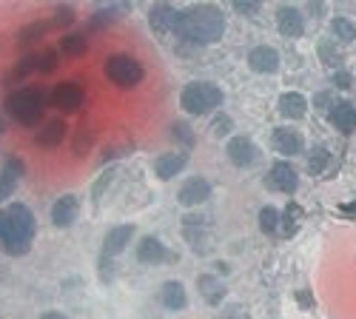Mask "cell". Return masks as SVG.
I'll return each instance as SVG.
<instances>
[{
	"label": "cell",
	"mask_w": 356,
	"mask_h": 319,
	"mask_svg": "<svg viewBox=\"0 0 356 319\" xmlns=\"http://www.w3.org/2000/svg\"><path fill=\"white\" fill-rule=\"evenodd\" d=\"M177 17H180V12L168 3H157V6L148 9V23H152L154 32H168V28H174Z\"/></svg>",
	"instance_id": "cell-21"
},
{
	"label": "cell",
	"mask_w": 356,
	"mask_h": 319,
	"mask_svg": "<svg viewBox=\"0 0 356 319\" xmlns=\"http://www.w3.org/2000/svg\"><path fill=\"white\" fill-rule=\"evenodd\" d=\"M51 23L54 26H72L74 23V9L72 6H54L51 9Z\"/></svg>",
	"instance_id": "cell-34"
},
{
	"label": "cell",
	"mask_w": 356,
	"mask_h": 319,
	"mask_svg": "<svg viewBox=\"0 0 356 319\" xmlns=\"http://www.w3.org/2000/svg\"><path fill=\"white\" fill-rule=\"evenodd\" d=\"M222 100H225V95H222V89L217 83H211V80H194V83H188L186 89H183V95H180V103H183V108L188 111V114H211V111H217L220 106H222Z\"/></svg>",
	"instance_id": "cell-4"
},
{
	"label": "cell",
	"mask_w": 356,
	"mask_h": 319,
	"mask_svg": "<svg viewBox=\"0 0 356 319\" xmlns=\"http://www.w3.org/2000/svg\"><path fill=\"white\" fill-rule=\"evenodd\" d=\"M234 9H236V12H257L259 6H257V3H234Z\"/></svg>",
	"instance_id": "cell-38"
},
{
	"label": "cell",
	"mask_w": 356,
	"mask_h": 319,
	"mask_svg": "<svg viewBox=\"0 0 356 319\" xmlns=\"http://www.w3.org/2000/svg\"><path fill=\"white\" fill-rule=\"evenodd\" d=\"M271 142L282 157H296L302 152V134L296 129H291V126H277L271 131Z\"/></svg>",
	"instance_id": "cell-10"
},
{
	"label": "cell",
	"mask_w": 356,
	"mask_h": 319,
	"mask_svg": "<svg viewBox=\"0 0 356 319\" xmlns=\"http://www.w3.org/2000/svg\"><path fill=\"white\" fill-rule=\"evenodd\" d=\"M225 154L236 168H251L259 163V149L248 134H234L225 146Z\"/></svg>",
	"instance_id": "cell-6"
},
{
	"label": "cell",
	"mask_w": 356,
	"mask_h": 319,
	"mask_svg": "<svg viewBox=\"0 0 356 319\" xmlns=\"http://www.w3.org/2000/svg\"><path fill=\"white\" fill-rule=\"evenodd\" d=\"M334 35L339 38V40H345V43H350V40H356V26L348 20V17H337L334 20Z\"/></svg>",
	"instance_id": "cell-32"
},
{
	"label": "cell",
	"mask_w": 356,
	"mask_h": 319,
	"mask_svg": "<svg viewBox=\"0 0 356 319\" xmlns=\"http://www.w3.org/2000/svg\"><path fill=\"white\" fill-rule=\"evenodd\" d=\"M328 117H331L337 131H342V134H353L356 131V106L353 103H348V100L334 103L331 111H328Z\"/></svg>",
	"instance_id": "cell-17"
},
{
	"label": "cell",
	"mask_w": 356,
	"mask_h": 319,
	"mask_svg": "<svg viewBox=\"0 0 356 319\" xmlns=\"http://www.w3.org/2000/svg\"><path fill=\"white\" fill-rule=\"evenodd\" d=\"M331 165V152L325 146H316L311 154H308V174H314V177H319V174Z\"/></svg>",
	"instance_id": "cell-24"
},
{
	"label": "cell",
	"mask_w": 356,
	"mask_h": 319,
	"mask_svg": "<svg viewBox=\"0 0 356 319\" xmlns=\"http://www.w3.org/2000/svg\"><path fill=\"white\" fill-rule=\"evenodd\" d=\"M92 146H95V134L88 131V129H77V134H74V140H72L74 154H77V157H86L88 152H92Z\"/></svg>",
	"instance_id": "cell-28"
},
{
	"label": "cell",
	"mask_w": 356,
	"mask_h": 319,
	"mask_svg": "<svg viewBox=\"0 0 356 319\" xmlns=\"http://www.w3.org/2000/svg\"><path fill=\"white\" fill-rule=\"evenodd\" d=\"M40 319H69V316L60 311H46V313H40Z\"/></svg>",
	"instance_id": "cell-39"
},
{
	"label": "cell",
	"mask_w": 356,
	"mask_h": 319,
	"mask_svg": "<svg viewBox=\"0 0 356 319\" xmlns=\"http://www.w3.org/2000/svg\"><path fill=\"white\" fill-rule=\"evenodd\" d=\"M248 66L257 74H274L280 69V51L271 46H254L248 51Z\"/></svg>",
	"instance_id": "cell-13"
},
{
	"label": "cell",
	"mask_w": 356,
	"mask_h": 319,
	"mask_svg": "<svg viewBox=\"0 0 356 319\" xmlns=\"http://www.w3.org/2000/svg\"><path fill=\"white\" fill-rule=\"evenodd\" d=\"M131 237H134V225H129V222L108 228V234L103 240V256H120L126 251V245L131 243Z\"/></svg>",
	"instance_id": "cell-14"
},
{
	"label": "cell",
	"mask_w": 356,
	"mask_h": 319,
	"mask_svg": "<svg viewBox=\"0 0 356 319\" xmlns=\"http://www.w3.org/2000/svg\"><path fill=\"white\" fill-rule=\"evenodd\" d=\"M66 134H69L66 120L54 117V120H46V123L40 126V131H38L35 142H38V146H43V149H54V146H60V142L66 140Z\"/></svg>",
	"instance_id": "cell-16"
},
{
	"label": "cell",
	"mask_w": 356,
	"mask_h": 319,
	"mask_svg": "<svg viewBox=\"0 0 356 319\" xmlns=\"http://www.w3.org/2000/svg\"><path fill=\"white\" fill-rule=\"evenodd\" d=\"M49 95H51V106L57 111H77L86 100L83 85H77V83H57Z\"/></svg>",
	"instance_id": "cell-8"
},
{
	"label": "cell",
	"mask_w": 356,
	"mask_h": 319,
	"mask_svg": "<svg viewBox=\"0 0 356 319\" xmlns=\"http://www.w3.org/2000/svg\"><path fill=\"white\" fill-rule=\"evenodd\" d=\"M23 77H26V72H23L20 66H15V69H12L9 74H6V85H9V89H12V85H15V83H20Z\"/></svg>",
	"instance_id": "cell-36"
},
{
	"label": "cell",
	"mask_w": 356,
	"mask_h": 319,
	"mask_svg": "<svg viewBox=\"0 0 356 319\" xmlns=\"http://www.w3.org/2000/svg\"><path fill=\"white\" fill-rule=\"evenodd\" d=\"M57 60H60V49H43V51H38V72L51 74L57 69Z\"/></svg>",
	"instance_id": "cell-29"
},
{
	"label": "cell",
	"mask_w": 356,
	"mask_h": 319,
	"mask_svg": "<svg viewBox=\"0 0 356 319\" xmlns=\"http://www.w3.org/2000/svg\"><path fill=\"white\" fill-rule=\"evenodd\" d=\"M174 32L188 43H214L225 35V15L220 6L214 3H200V6H188L177 17Z\"/></svg>",
	"instance_id": "cell-1"
},
{
	"label": "cell",
	"mask_w": 356,
	"mask_h": 319,
	"mask_svg": "<svg viewBox=\"0 0 356 319\" xmlns=\"http://www.w3.org/2000/svg\"><path fill=\"white\" fill-rule=\"evenodd\" d=\"M46 28H49V23H40V20H35V23H29V26L23 28V32L17 35V40H20V43H35V40H43Z\"/></svg>",
	"instance_id": "cell-31"
},
{
	"label": "cell",
	"mask_w": 356,
	"mask_h": 319,
	"mask_svg": "<svg viewBox=\"0 0 356 319\" xmlns=\"http://www.w3.org/2000/svg\"><path fill=\"white\" fill-rule=\"evenodd\" d=\"M211 197V183L205 180V177H188L183 186H180V191H177V202L180 206H186V208H197V206H202L205 199Z\"/></svg>",
	"instance_id": "cell-9"
},
{
	"label": "cell",
	"mask_w": 356,
	"mask_h": 319,
	"mask_svg": "<svg viewBox=\"0 0 356 319\" xmlns=\"http://www.w3.org/2000/svg\"><path fill=\"white\" fill-rule=\"evenodd\" d=\"M77 211H80V202H77L74 194L57 197L54 206H51V222H54V228H69V225H74Z\"/></svg>",
	"instance_id": "cell-12"
},
{
	"label": "cell",
	"mask_w": 356,
	"mask_h": 319,
	"mask_svg": "<svg viewBox=\"0 0 356 319\" xmlns=\"http://www.w3.org/2000/svg\"><path fill=\"white\" fill-rule=\"evenodd\" d=\"M129 6H103L100 12H95L92 15V28H106V26H111V20L117 17V15H123Z\"/></svg>",
	"instance_id": "cell-27"
},
{
	"label": "cell",
	"mask_w": 356,
	"mask_h": 319,
	"mask_svg": "<svg viewBox=\"0 0 356 319\" xmlns=\"http://www.w3.org/2000/svg\"><path fill=\"white\" fill-rule=\"evenodd\" d=\"M160 302H163V308H168V311H186V305H188L186 285L177 282V279L163 282V288H160Z\"/></svg>",
	"instance_id": "cell-19"
},
{
	"label": "cell",
	"mask_w": 356,
	"mask_h": 319,
	"mask_svg": "<svg viewBox=\"0 0 356 319\" xmlns=\"http://www.w3.org/2000/svg\"><path fill=\"white\" fill-rule=\"evenodd\" d=\"M231 129H234V123H231L228 117H222V114H220V117L214 120V126H211V131L220 134V137H222V134H231Z\"/></svg>",
	"instance_id": "cell-35"
},
{
	"label": "cell",
	"mask_w": 356,
	"mask_h": 319,
	"mask_svg": "<svg viewBox=\"0 0 356 319\" xmlns=\"http://www.w3.org/2000/svg\"><path fill=\"white\" fill-rule=\"evenodd\" d=\"M259 228L265 231V234H277V228H282V214L274 206H265L259 211Z\"/></svg>",
	"instance_id": "cell-26"
},
{
	"label": "cell",
	"mask_w": 356,
	"mask_h": 319,
	"mask_svg": "<svg viewBox=\"0 0 356 319\" xmlns=\"http://www.w3.org/2000/svg\"><path fill=\"white\" fill-rule=\"evenodd\" d=\"M186 165H188V154L168 152V154H163V157L154 160V174H157L160 180H171V177H177V174H180Z\"/></svg>",
	"instance_id": "cell-20"
},
{
	"label": "cell",
	"mask_w": 356,
	"mask_h": 319,
	"mask_svg": "<svg viewBox=\"0 0 356 319\" xmlns=\"http://www.w3.org/2000/svg\"><path fill=\"white\" fill-rule=\"evenodd\" d=\"M277 28H280L282 38H291V40L302 38L305 35V17H302V12L293 9V6H282L277 12Z\"/></svg>",
	"instance_id": "cell-11"
},
{
	"label": "cell",
	"mask_w": 356,
	"mask_h": 319,
	"mask_svg": "<svg viewBox=\"0 0 356 319\" xmlns=\"http://www.w3.org/2000/svg\"><path fill=\"white\" fill-rule=\"evenodd\" d=\"M225 319H240V316H225Z\"/></svg>",
	"instance_id": "cell-40"
},
{
	"label": "cell",
	"mask_w": 356,
	"mask_h": 319,
	"mask_svg": "<svg viewBox=\"0 0 356 319\" xmlns=\"http://www.w3.org/2000/svg\"><path fill=\"white\" fill-rule=\"evenodd\" d=\"M137 259L143 265H160V263L168 259V248L157 237H143L137 243Z\"/></svg>",
	"instance_id": "cell-18"
},
{
	"label": "cell",
	"mask_w": 356,
	"mask_h": 319,
	"mask_svg": "<svg viewBox=\"0 0 356 319\" xmlns=\"http://www.w3.org/2000/svg\"><path fill=\"white\" fill-rule=\"evenodd\" d=\"M334 83L342 85V89H348V85H350V74H334Z\"/></svg>",
	"instance_id": "cell-37"
},
{
	"label": "cell",
	"mask_w": 356,
	"mask_h": 319,
	"mask_svg": "<svg viewBox=\"0 0 356 319\" xmlns=\"http://www.w3.org/2000/svg\"><path fill=\"white\" fill-rule=\"evenodd\" d=\"M106 74L111 83L117 85H137L143 80V66L140 60H134L131 54H111L108 60H106Z\"/></svg>",
	"instance_id": "cell-5"
},
{
	"label": "cell",
	"mask_w": 356,
	"mask_h": 319,
	"mask_svg": "<svg viewBox=\"0 0 356 319\" xmlns=\"http://www.w3.org/2000/svg\"><path fill=\"white\" fill-rule=\"evenodd\" d=\"M57 46H60V54H66V57H80V54H86V49H88L86 35H66Z\"/></svg>",
	"instance_id": "cell-25"
},
{
	"label": "cell",
	"mask_w": 356,
	"mask_h": 319,
	"mask_svg": "<svg viewBox=\"0 0 356 319\" xmlns=\"http://www.w3.org/2000/svg\"><path fill=\"white\" fill-rule=\"evenodd\" d=\"M197 288H200V297L209 302V305H220V302L225 300V285H222V279L214 277V274H202V277L197 279Z\"/></svg>",
	"instance_id": "cell-22"
},
{
	"label": "cell",
	"mask_w": 356,
	"mask_h": 319,
	"mask_svg": "<svg viewBox=\"0 0 356 319\" xmlns=\"http://www.w3.org/2000/svg\"><path fill=\"white\" fill-rule=\"evenodd\" d=\"M171 134H174V140H180L186 149H194V142H197V134H194V129L186 123V120H177L174 126H171Z\"/></svg>",
	"instance_id": "cell-30"
},
{
	"label": "cell",
	"mask_w": 356,
	"mask_h": 319,
	"mask_svg": "<svg viewBox=\"0 0 356 319\" xmlns=\"http://www.w3.org/2000/svg\"><path fill=\"white\" fill-rule=\"evenodd\" d=\"M35 234H38V222L26 206L15 202L9 208H0V248L6 254L12 256L29 254Z\"/></svg>",
	"instance_id": "cell-2"
},
{
	"label": "cell",
	"mask_w": 356,
	"mask_h": 319,
	"mask_svg": "<svg viewBox=\"0 0 356 319\" xmlns=\"http://www.w3.org/2000/svg\"><path fill=\"white\" fill-rule=\"evenodd\" d=\"M23 160L20 157H6L3 168H0V202H6L15 188H17V180L23 177Z\"/></svg>",
	"instance_id": "cell-15"
},
{
	"label": "cell",
	"mask_w": 356,
	"mask_h": 319,
	"mask_svg": "<svg viewBox=\"0 0 356 319\" xmlns=\"http://www.w3.org/2000/svg\"><path fill=\"white\" fill-rule=\"evenodd\" d=\"M280 114L288 120H302L308 114V100L300 92H285L280 97Z\"/></svg>",
	"instance_id": "cell-23"
},
{
	"label": "cell",
	"mask_w": 356,
	"mask_h": 319,
	"mask_svg": "<svg viewBox=\"0 0 356 319\" xmlns=\"http://www.w3.org/2000/svg\"><path fill=\"white\" fill-rule=\"evenodd\" d=\"M300 220H302V208H300V206H293V202H291L288 211H285V222H282V228H285V234H288V237L293 234L296 228H300Z\"/></svg>",
	"instance_id": "cell-33"
},
{
	"label": "cell",
	"mask_w": 356,
	"mask_h": 319,
	"mask_svg": "<svg viewBox=\"0 0 356 319\" xmlns=\"http://www.w3.org/2000/svg\"><path fill=\"white\" fill-rule=\"evenodd\" d=\"M46 103H51V95H46L40 85H29V89H17L6 97V114L20 126H38Z\"/></svg>",
	"instance_id": "cell-3"
},
{
	"label": "cell",
	"mask_w": 356,
	"mask_h": 319,
	"mask_svg": "<svg viewBox=\"0 0 356 319\" xmlns=\"http://www.w3.org/2000/svg\"><path fill=\"white\" fill-rule=\"evenodd\" d=\"M265 186L280 194H296V188H300V174H296V168L288 160H277L268 171V177H265Z\"/></svg>",
	"instance_id": "cell-7"
}]
</instances>
